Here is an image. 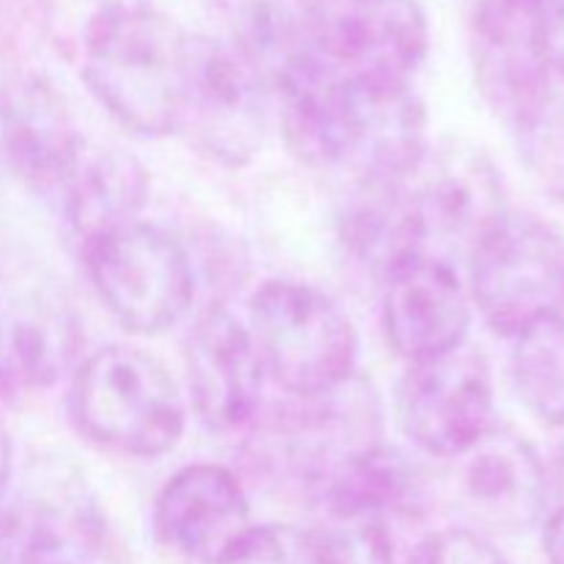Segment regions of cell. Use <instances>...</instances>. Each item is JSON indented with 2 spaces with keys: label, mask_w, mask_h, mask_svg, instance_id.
Listing matches in <instances>:
<instances>
[{
  "label": "cell",
  "mask_w": 564,
  "mask_h": 564,
  "mask_svg": "<svg viewBox=\"0 0 564 564\" xmlns=\"http://www.w3.org/2000/svg\"><path fill=\"white\" fill-rule=\"evenodd\" d=\"M83 141L64 94L47 77L22 69L0 75V143L33 191L55 196Z\"/></svg>",
  "instance_id": "cell-14"
},
{
  "label": "cell",
  "mask_w": 564,
  "mask_h": 564,
  "mask_svg": "<svg viewBox=\"0 0 564 564\" xmlns=\"http://www.w3.org/2000/svg\"><path fill=\"white\" fill-rule=\"evenodd\" d=\"M308 538L323 564H397L391 523L380 518L323 516Z\"/></svg>",
  "instance_id": "cell-21"
},
{
  "label": "cell",
  "mask_w": 564,
  "mask_h": 564,
  "mask_svg": "<svg viewBox=\"0 0 564 564\" xmlns=\"http://www.w3.org/2000/svg\"><path fill=\"white\" fill-rule=\"evenodd\" d=\"M53 198L61 215L86 242L138 220L149 198V174L132 154L83 141Z\"/></svg>",
  "instance_id": "cell-18"
},
{
  "label": "cell",
  "mask_w": 564,
  "mask_h": 564,
  "mask_svg": "<svg viewBox=\"0 0 564 564\" xmlns=\"http://www.w3.org/2000/svg\"><path fill=\"white\" fill-rule=\"evenodd\" d=\"M400 422L424 455L455 460L494 427V383L468 345L411 364L400 383Z\"/></svg>",
  "instance_id": "cell-10"
},
{
  "label": "cell",
  "mask_w": 564,
  "mask_h": 564,
  "mask_svg": "<svg viewBox=\"0 0 564 564\" xmlns=\"http://www.w3.org/2000/svg\"><path fill=\"white\" fill-rule=\"evenodd\" d=\"M545 554H549L551 564H564V507L556 510L554 516L549 518L543 532Z\"/></svg>",
  "instance_id": "cell-25"
},
{
  "label": "cell",
  "mask_w": 564,
  "mask_h": 564,
  "mask_svg": "<svg viewBox=\"0 0 564 564\" xmlns=\"http://www.w3.org/2000/svg\"><path fill=\"white\" fill-rule=\"evenodd\" d=\"M264 88V77L237 44L193 36L176 132H187L224 165H246L262 149Z\"/></svg>",
  "instance_id": "cell-9"
},
{
  "label": "cell",
  "mask_w": 564,
  "mask_h": 564,
  "mask_svg": "<svg viewBox=\"0 0 564 564\" xmlns=\"http://www.w3.org/2000/svg\"><path fill=\"white\" fill-rule=\"evenodd\" d=\"M72 413L88 438L138 457L165 455L185 430V400L169 369L121 345L94 352L77 369Z\"/></svg>",
  "instance_id": "cell-3"
},
{
  "label": "cell",
  "mask_w": 564,
  "mask_h": 564,
  "mask_svg": "<svg viewBox=\"0 0 564 564\" xmlns=\"http://www.w3.org/2000/svg\"><path fill=\"white\" fill-rule=\"evenodd\" d=\"M187 383L198 419L209 430H237L259 411L264 369L251 330L213 308L193 325L185 345Z\"/></svg>",
  "instance_id": "cell-15"
},
{
  "label": "cell",
  "mask_w": 564,
  "mask_h": 564,
  "mask_svg": "<svg viewBox=\"0 0 564 564\" xmlns=\"http://www.w3.org/2000/svg\"><path fill=\"white\" fill-rule=\"evenodd\" d=\"M471 297L501 336L564 317V237L532 215L507 213L468 253Z\"/></svg>",
  "instance_id": "cell-5"
},
{
  "label": "cell",
  "mask_w": 564,
  "mask_h": 564,
  "mask_svg": "<svg viewBox=\"0 0 564 564\" xmlns=\"http://www.w3.org/2000/svg\"><path fill=\"white\" fill-rule=\"evenodd\" d=\"M286 143L314 169L339 171L356 187H397L422 163L427 110L411 80L350 75L306 42L270 75Z\"/></svg>",
  "instance_id": "cell-1"
},
{
  "label": "cell",
  "mask_w": 564,
  "mask_h": 564,
  "mask_svg": "<svg viewBox=\"0 0 564 564\" xmlns=\"http://www.w3.org/2000/svg\"><path fill=\"white\" fill-rule=\"evenodd\" d=\"M408 564H510L471 529H444L413 549Z\"/></svg>",
  "instance_id": "cell-22"
},
{
  "label": "cell",
  "mask_w": 564,
  "mask_h": 564,
  "mask_svg": "<svg viewBox=\"0 0 564 564\" xmlns=\"http://www.w3.org/2000/svg\"><path fill=\"white\" fill-rule=\"evenodd\" d=\"M193 33L152 6L105 11L83 31V77L94 97L138 135L176 132Z\"/></svg>",
  "instance_id": "cell-2"
},
{
  "label": "cell",
  "mask_w": 564,
  "mask_h": 564,
  "mask_svg": "<svg viewBox=\"0 0 564 564\" xmlns=\"http://www.w3.org/2000/svg\"><path fill=\"white\" fill-rule=\"evenodd\" d=\"M11 477H14V446H11L9 430L0 422V501L9 496Z\"/></svg>",
  "instance_id": "cell-26"
},
{
  "label": "cell",
  "mask_w": 564,
  "mask_h": 564,
  "mask_svg": "<svg viewBox=\"0 0 564 564\" xmlns=\"http://www.w3.org/2000/svg\"><path fill=\"white\" fill-rule=\"evenodd\" d=\"M512 339L518 397L540 422L564 427V317L540 319Z\"/></svg>",
  "instance_id": "cell-19"
},
{
  "label": "cell",
  "mask_w": 564,
  "mask_h": 564,
  "mask_svg": "<svg viewBox=\"0 0 564 564\" xmlns=\"http://www.w3.org/2000/svg\"><path fill=\"white\" fill-rule=\"evenodd\" d=\"M457 460V499L494 529L529 527L545 501V471L521 435L490 427Z\"/></svg>",
  "instance_id": "cell-16"
},
{
  "label": "cell",
  "mask_w": 564,
  "mask_h": 564,
  "mask_svg": "<svg viewBox=\"0 0 564 564\" xmlns=\"http://www.w3.org/2000/svg\"><path fill=\"white\" fill-rule=\"evenodd\" d=\"M477 83L512 127L551 91L538 0H479L471 22Z\"/></svg>",
  "instance_id": "cell-13"
},
{
  "label": "cell",
  "mask_w": 564,
  "mask_h": 564,
  "mask_svg": "<svg viewBox=\"0 0 564 564\" xmlns=\"http://www.w3.org/2000/svg\"><path fill=\"white\" fill-rule=\"evenodd\" d=\"M28 564H77V562L64 560V556H44V560H33V562H28Z\"/></svg>",
  "instance_id": "cell-27"
},
{
  "label": "cell",
  "mask_w": 564,
  "mask_h": 564,
  "mask_svg": "<svg viewBox=\"0 0 564 564\" xmlns=\"http://www.w3.org/2000/svg\"><path fill=\"white\" fill-rule=\"evenodd\" d=\"M471 306L452 262L413 253L383 275V328L391 350L408 364L466 345Z\"/></svg>",
  "instance_id": "cell-12"
},
{
  "label": "cell",
  "mask_w": 564,
  "mask_h": 564,
  "mask_svg": "<svg viewBox=\"0 0 564 564\" xmlns=\"http://www.w3.org/2000/svg\"><path fill=\"white\" fill-rule=\"evenodd\" d=\"M165 549L198 564H246L257 540L246 490L224 466L198 463L169 479L154 510Z\"/></svg>",
  "instance_id": "cell-11"
},
{
  "label": "cell",
  "mask_w": 564,
  "mask_h": 564,
  "mask_svg": "<svg viewBox=\"0 0 564 564\" xmlns=\"http://www.w3.org/2000/svg\"><path fill=\"white\" fill-rule=\"evenodd\" d=\"M251 336L264 372L303 400L356 375V328L314 286L295 281L259 286L251 297Z\"/></svg>",
  "instance_id": "cell-4"
},
{
  "label": "cell",
  "mask_w": 564,
  "mask_h": 564,
  "mask_svg": "<svg viewBox=\"0 0 564 564\" xmlns=\"http://www.w3.org/2000/svg\"><path fill=\"white\" fill-rule=\"evenodd\" d=\"M75 323L58 295L28 292L0 306V397L47 389L64 375Z\"/></svg>",
  "instance_id": "cell-17"
},
{
  "label": "cell",
  "mask_w": 564,
  "mask_h": 564,
  "mask_svg": "<svg viewBox=\"0 0 564 564\" xmlns=\"http://www.w3.org/2000/svg\"><path fill=\"white\" fill-rule=\"evenodd\" d=\"M400 191L424 253L444 262H449L446 251L471 253L507 215L499 171L468 143L430 147Z\"/></svg>",
  "instance_id": "cell-7"
},
{
  "label": "cell",
  "mask_w": 564,
  "mask_h": 564,
  "mask_svg": "<svg viewBox=\"0 0 564 564\" xmlns=\"http://www.w3.org/2000/svg\"><path fill=\"white\" fill-rule=\"evenodd\" d=\"M246 564H323L308 532L290 527H259Z\"/></svg>",
  "instance_id": "cell-23"
},
{
  "label": "cell",
  "mask_w": 564,
  "mask_h": 564,
  "mask_svg": "<svg viewBox=\"0 0 564 564\" xmlns=\"http://www.w3.org/2000/svg\"><path fill=\"white\" fill-rule=\"evenodd\" d=\"M527 169L554 202L564 204V94L549 91L516 124Z\"/></svg>",
  "instance_id": "cell-20"
},
{
  "label": "cell",
  "mask_w": 564,
  "mask_h": 564,
  "mask_svg": "<svg viewBox=\"0 0 564 564\" xmlns=\"http://www.w3.org/2000/svg\"><path fill=\"white\" fill-rule=\"evenodd\" d=\"M86 270L105 306L135 334H160L193 303V268L169 231L143 220L83 242Z\"/></svg>",
  "instance_id": "cell-6"
},
{
  "label": "cell",
  "mask_w": 564,
  "mask_h": 564,
  "mask_svg": "<svg viewBox=\"0 0 564 564\" xmlns=\"http://www.w3.org/2000/svg\"><path fill=\"white\" fill-rule=\"evenodd\" d=\"M301 25L314 53L350 75L411 80L430 50L419 0H306Z\"/></svg>",
  "instance_id": "cell-8"
},
{
  "label": "cell",
  "mask_w": 564,
  "mask_h": 564,
  "mask_svg": "<svg viewBox=\"0 0 564 564\" xmlns=\"http://www.w3.org/2000/svg\"><path fill=\"white\" fill-rule=\"evenodd\" d=\"M538 25L551 69L564 75V0H538Z\"/></svg>",
  "instance_id": "cell-24"
}]
</instances>
